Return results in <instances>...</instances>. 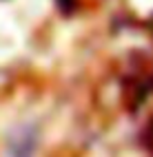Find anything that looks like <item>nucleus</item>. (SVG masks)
I'll use <instances>...</instances> for the list:
<instances>
[{"label": "nucleus", "mask_w": 153, "mask_h": 157, "mask_svg": "<svg viewBox=\"0 0 153 157\" xmlns=\"http://www.w3.org/2000/svg\"><path fill=\"white\" fill-rule=\"evenodd\" d=\"M36 133L31 128H20L9 142V157H33L36 153Z\"/></svg>", "instance_id": "1"}, {"label": "nucleus", "mask_w": 153, "mask_h": 157, "mask_svg": "<svg viewBox=\"0 0 153 157\" xmlns=\"http://www.w3.org/2000/svg\"><path fill=\"white\" fill-rule=\"evenodd\" d=\"M58 7L62 9L65 13H69L71 9H73V0H58Z\"/></svg>", "instance_id": "2"}]
</instances>
